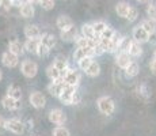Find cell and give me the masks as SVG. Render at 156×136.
Returning <instances> with one entry per match:
<instances>
[{
  "mask_svg": "<svg viewBox=\"0 0 156 136\" xmlns=\"http://www.w3.org/2000/svg\"><path fill=\"white\" fill-rule=\"evenodd\" d=\"M97 108L105 116H110L115 110V101L110 95H102L97 101Z\"/></svg>",
  "mask_w": 156,
  "mask_h": 136,
  "instance_id": "cell-1",
  "label": "cell"
},
{
  "mask_svg": "<svg viewBox=\"0 0 156 136\" xmlns=\"http://www.w3.org/2000/svg\"><path fill=\"white\" fill-rule=\"evenodd\" d=\"M20 72L25 78L27 79H33L35 75L38 74V64L30 59H26L20 63Z\"/></svg>",
  "mask_w": 156,
  "mask_h": 136,
  "instance_id": "cell-2",
  "label": "cell"
},
{
  "mask_svg": "<svg viewBox=\"0 0 156 136\" xmlns=\"http://www.w3.org/2000/svg\"><path fill=\"white\" fill-rule=\"evenodd\" d=\"M48 119H49V121L52 124H55V125H62V124H65V121H67V114L64 113L62 109L55 108L48 113Z\"/></svg>",
  "mask_w": 156,
  "mask_h": 136,
  "instance_id": "cell-3",
  "label": "cell"
},
{
  "mask_svg": "<svg viewBox=\"0 0 156 136\" xmlns=\"http://www.w3.org/2000/svg\"><path fill=\"white\" fill-rule=\"evenodd\" d=\"M29 102L34 109H42L46 106V97L41 91H33L29 95Z\"/></svg>",
  "mask_w": 156,
  "mask_h": 136,
  "instance_id": "cell-4",
  "label": "cell"
},
{
  "mask_svg": "<svg viewBox=\"0 0 156 136\" xmlns=\"http://www.w3.org/2000/svg\"><path fill=\"white\" fill-rule=\"evenodd\" d=\"M62 79H64L65 84H68V86L77 87V84H79V82H80V74L76 69L68 68L67 71L62 74Z\"/></svg>",
  "mask_w": 156,
  "mask_h": 136,
  "instance_id": "cell-5",
  "label": "cell"
},
{
  "mask_svg": "<svg viewBox=\"0 0 156 136\" xmlns=\"http://www.w3.org/2000/svg\"><path fill=\"white\" fill-rule=\"evenodd\" d=\"M2 64L4 65L5 68H15L19 64V56L14 54L10 50H5L4 53L2 54Z\"/></svg>",
  "mask_w": 156,
  "mask_h": 136,
  "instance_id": "cell-6",
  "label": "cell"
},
{
  "mask_svg": "<svg viewBox=\"0 0 156 136\" xmlns=\"http://www.w3.org/2000/svg\"><path fill=\"white\" fill-rule=\"evenodd\" d=\"M84 57H92L94 59L95 57V50L94 48L91 46H87V48H76V49L73 50V53H72V59L75 60V61H80L82 59H84Z\"/></svg>",
  "mask_w": 156,
  "mask_h": 136,
  "instance_id": "cell-7",
  "label": "cell"
},
{
  "mask_svg": "<svg viewBox=\"0 0 156 136\" xmlns=\"http://www.w3.org/2000/svg\"><path fill=\"white\" fill-rule=\"evenodd\" d=\"M25 124L19 119H8L7 120V131L14 135H23L25 134Z\"/></svg>",
  "mask_w": 156,
  "mask_h": 136,
  "instance_id": "cell-8",
  "label": "cell"
},
{
  "mask_svg": "<svg viewBox=\"0 0 156 136\" xmlns=\"http://www.w3.org/2000/svg\"><path fill=\"white\" fill-rule=\"evenodd\" d=\"M76 90H77V87L65 84L64 90H62V93H61V95L58 97L60 102H61L62 105H67V106L72 105V97H73V94H75V91H76Z\"/></svg>",
  "mask_w": 156,
  "mask_h": 136,
  "instance_id": "cell-9",
  "label": "cell"
},
{
  "mask_svg": "<svg viewBox=\"0 0 156 136\" xmlns=\"http://www.w3.org/2000/svg\"><path fill=\"white\" fill-rule=\"evenodd\" d=\"M64 86H65V82L64 79H60L57 82H50L49 84H48V93H49L52 97H55V98H58L60 95H61L62 90H64Z\"/></svg>",
  "mask_w": 156,
  "mask_h": 136,
  "instance_id": "cell-10",
  "label": "cell"
},
{
  "mask_svg": "<svg viewBox=\"0 0 156 136\" xmlns=\"http://www.w3.org/2000/svg\"><path fill=\"white\" fill-rule=\"evenodd\" d=\"M132 40L140 42V44H145V42H149V34L139 25L132 30Z\"/></svg>",
  "mask_w": 156,
  "mask_h": 136,
  "instance_id": "cell-11",
  "label": "cell"
},
{
  "mask_svg": "<svg viewBox=\"0 0 156 136\" xmlns=\"http://www.w3.org/2000/svg\"><path fill=\"white\" fill-rule=\"evenodd\" d=\"M2 106H3V109H5V110H8V112H14V110L20 109V101L11 98V97H8L5 94L2 98Z\"/></svg>",
  "mask_w": 156,
  "mask_h": 136,
  "instance_id": "cell-12",
  "label": "cell"
},
{
  "mask_svg": "<svg viewBox=\"0 0 156 136\" xmlns=\"http://www.w3.org/2000/svg\"><path fill=\"white\" fill-rule=\"evenodd\" d=\"M77 37H79V31H77V29L75 26L60 31V38L65 42H75L77 40Z\"/></svg>",
  "mask_w": 156,
  "mask_h": 136,
  "instance_id": "cell-13",
  "label": "cell"
},
{
  "mask_svg": "<svg viewBox=\"0 0 156 136\" xmlns=\"http://www.w3.org/2000/svg\"><path fill=\"white\" fill-rule=\"evenodd\" d=\"M132 59H133V57H132L128 52H118L117 56H115V64L118 65L119 68L125 69L132 61H133Z\"/></svg>",
  "mask_w": 156,
  "mask_h": 136,
  "instance_id": "cell-14",
  "label": "cell"
},
{
  "mask_svg": "<svg viewBox=\"0 0 156 136\" xmlns=\"http://www.w3.org/2000/svg\"><path fill=\"white\" fill-rule=\"evenodd\" d=\"M19 13H20V15H22L23 18L29 19V18H33L35 15V8H34V6H33L31 3L25 2V3H20Z\"/></svg>",
  "mask_w": 156,
  "mask_h": 136,
  "instance_id": "cell-15",
  "label": "cell"
},
{
  "mask_svg": "<svg viewBox=\"0 0 156 136\" xmlns=\"http://www.w3.org/2000/svg\"><path fill=\"white\" fill-rule=\"evenodd\" d=\"M41 44V38H27L25 45V50L31 54H37L38 53V48H40Z\"/></svg>",
  "mask_w": 156,
  "mask_h": 136,
  "instance_id": "cell-16",
  "label": "cell"
},
{
  "mask_svg": "<svg viewBox=\"0 0 156 136\" xmlns=\"http://www.w3.org/2000/svg\"><path fill=\"white\" fill-rule=\"evenodd\" d=\"M56 26L60 31H62V30H67L75 25H73V20H72L68 15H60L56 20Z\"/></svg>",
  "mask_w": 156,
  "mask_h": 136,
  "instance_id": "cell-17",
  "label": "cell"
},
{
  "mask_svg": "<svg viewBox=\"0 0 156 136\" xmlns=\"http://www.w3.org/2000/svg\"><path fill=\"white\" fill-rule=\"evenodd\" d=\"M8 50L12 52L14 54H16V56H20V54H23V52H25V45L19 40L14 38V40H11L8 42Z\"/></svg>",
  "mask_w": 156,
  "mask_h": 136,
  "instance_id": "cell-18",
  "label": "cell"
},
{
  "mask_svg": "<svg viewBox=\"0 0 156 136\" xmlns=\"http://www.w3.org/2000/svg\"><path fill=\"white\" fill-rule=\"evenodd\" d=\"M23 33H25L26 38H40L41 35H42L40 27L37 25H26Z\"/></svg>",
  "mask_w": 156,
  "mask_h": 136,
  "instance_id": "cell-19",
  "label": "cell"
},
{
  "mask_svg": "<svg viewBox=\"0 0 156 136\" xmlns=\"http://www.w3.org/2000/svg\"><path fill=\"white\" fill-rule=\"evenodd\" d=\"M46 76L50 82H57L60 79H62V72L60 69H57L53 64H50L49 67L46 68Z\"/></svg>",
  "mask_w": 156,
  "mask_h": 136,
  "instance_id": "cell-20",
  "label": "cell"
},
{
  "mask_svg": "<svg viewBox=\"0 0 156 136\" xmlns=\"http://www.w3.org/2000/svg\"><path fill=\"white\" fill-rule=\"evenodd\" d=\"M52 64L55 65L57 69H60L62 74H64V72L67 71L68 68H69V67H68V60H67V57L62 56V54H58V56H56Z\"/></svg>",
  "mask_w": 156,
  "mask_h": 136,
  "instance_id": "cell-21",
  "label": "cell"
},
{
  "mask_svg": "<svg viewBox=\"0 0 156 136\" xmlns=\"http://www.w3.org/2000/svg\"><path fill=\"white\" fill-rule=\"evenodd\" d=\"M130 7L132 6L129 4V3H126V2H118L115 4V13H117L118 17L125 18V19H126L129 11H130Z\"/></svg>",
  "mask_w": 156,
  "mask_h": 136,
  "instance_id": "cell-22",
  "label": "cell"
},
{
  "mask_svg": "<svg viewBox=\"0 0 156 136\" xmlns=\"http://www.w3.org/2000/svg\"><path fill=\"white\" fill-rule=\"evenodd\" d=\"M128 53L130 54L133 59H137V57H140L143 54V46H141V44H140V42H136L134 40H132V44H130V46H129Z\"/></svg>",
  "mask_w": 156,
  "mask_h": 136,
  "instance_id": "cell-23",
  "label": "cell"
},
{
  "mask_svg": "<svg viewBox=\"0 0 156 136\" xmlns=\"http://www.w3.org/2000/svg\"><path fill=\"white\" fill-rule=\"evenodd\" d=\"M124 71H125L126 78H136L137 75H139V72H140V64L133 60V61H132L130 64L124 69Z\"/></svg>",
  "mask_w": 156,
  "mask_h": 136,
  "instance_id": "cell-24",
  "label": "cell"
},
{
  "mask_svg": "<svg viewBox=\"0 0 156 136\" xmlns=\"http://www.w3.org/2000/svg\"><path fill=\"white\" fill-rule=\"evenodd\" d=\"M7 95L14 99L20 101V99H22V89H20L19 86H16V84H10V86L7 87Z\"/></svg>",
  "mask_w": 156,
  "mask_h": 136,
  "instance_id": "cell-25",
  "label": "cell"
},
{
  "mask_svg": "<svg viewBox=\"0 0 156 136\" xmlns=\"http://www.w3.org/2000/svg\"><path fill=\"white\" fill-rule=\"evenodd\" d=\"M140 26H141L149 35L154 34V33H156V20H152V19H149V18H147V19L141 20Z\"/></svg>",
  "mask_w": 156,
  "mask_h": 136,
  "instance_id": "cell-26",
  "label": "cell"
},
{
  "mask_svg": "<svg viewBox=\"0 0 156 136\" xmlns=\"http://www.w3.org/2000/svg\"><path fill=\"white\" fill-rule=\"evenodd\" d=\"M80 35H83V37H86V38H90V40H91V38H98L94 33L92 23H84V25L82 26V29H80Z\"/></svg>",
  "mask_w": 156,
  "mask_h": 136,
  "instance_id": "cell-27",
  "label": "cell"
},
{
  "mask_svg": "<svg viewBox=\"0 0 156 136\" xmlns=\"http://www.w3.org/2000/svg\"><path fill=\"white\" fill-rule=\"evenodd\" d=\"M84 74L87 75L88 78H97V76H99V74H101V64L98 61H92L91 63V65L88 67V69L84 72Z\"/></svg>",
  "mask_w": 156,
  "mask_h": 136,
  "instance_id": "cell-28",
  "label": "cell"
},
{
  "mask_svg": "<svg viewBox=\"0 0 156 136\" xmlns=\"http://www.w3.org/2000/svg\"><path fill=\"white\" fill-rule=\"evenodd\" d=\"M122 35H119L118 33L114 34V37L110 40V50L109 53H117L119 50V42H121Z\"/></svg>",
  "mask_w": 156,
  "mask_h": 136,
  "instance_id": "cell-29",
  "label": "cell"
},
{
  "mask_svg": "<svg viewBox=\"0 0 156 136\" xmlns=\"http://www.w3.org/2000/svg\"><path fill=\"white\" fill-rule=\"evenodd\" d=\"M92 27H94V33H95V35H97V37L99 38L101 35H102V33H103L109 26H107V25H106V22H103V20H97V22L92 23Z\"/></svg>",
  "mask_w": 156,
  "mask_h": 136,
  "instance_id": "cell-30",
  "label": "cell"
},
{
  "mask_svg": "<svg viewBox=\"0 0 156 136\" xmlns=\"http://www.w3.org/2000/svg\"><path fill=\"white\" fill-rule=\"evenodd\" d=\"M41 37H42V38H41V42L46 45L48 48H50V49H52V48L56 45V37L53 34H49V33H46V34L41 35Z\"/></svg>",
  "mask_w": 156,
  "mask_h": 136,
  "instance_id": "cell-31",
  "label": "cell"
},
{
  "mask_svg": "<svg viewBox=\"0 0 156 136\" xmlns=\"http://www.w3.org/2000/svg\"><path fill=\"white\" fill-rule=\"evenodd\" d=\"M92 61H94V59H92V57H84V59H82L80 61H77V68H79L80 71L86 72L87 69H88L90 65H91Z\"/></svg>",
  "mask_w": 156,
  "mask_h": 136,
  "instance_id": "cell-32",
  "label": "cell"
},
{
  "mask_svg": "<svg viewBox=\"0 0 156 136\" xmlns=\"http://www.w3.org/2000/svg\"><path fill=\"white\" fill-rule=\"evenodd\" d=\"M52 135L53 136H71V132H69V129L65 128V127L57 125L56 128L52 131Z\"/></svg>",
  "mask_w": 156,
  "mask_h": 136,
  "instance_id": "cell-33",
  "label": "cell"
},
{
  "mask_svg": "<svg viewBox=\"0 0 156 136\" xmlns=\"http://www.w3.org/2000/svg\"><path fill=\"white\" fill-rule=\"evenodd\" d=\"M130 44H132L130 38H129V37H122L121 42H119V50H118V52H128Z\"/></svg>",
  "mask_w": 156,
  "mask_h": 136,
  "instance_id": "cell-34",
  "label": "cell"
},
{
  "mask_svg": "<svg viewBox=\"0 0 156 136\" xmlns=\"http://www.w3.org/2000/svg\"><path fill=\"white\" fill-rule=\"evenodd\" d=\"M40 6H41V8H42V10L50 11V10H53V8H55L56 2H55V0H40Z\"/></svg>",
  "mask_w": 156,
  "mask_h": 136,
  "instance_id": "cell-35",
  "label": "cell"
},
{
  "mask_svg": "<svg viewBox=\"0 0 156 136\" xmlns=\"http://www.w3.org/2000/svg\"><path fill=\"white\" fill-rule=\"evenodd\" d=\"M49 53H50V48H48L46 45L41 42V44H40V48H38L37 56H40V57H48V56H49Z\"/></svg>",
  "mask_w": 156,
  "mask_h": 136,
  "instance_id": "cell-36",
  "label": "cell"
},
{
  "mask_svg": "<svg viewBox=\"0 0 156 136\" xmlns=\"http://www.w3.org/2000/svg\"><path fill=\"white\" fill-rule=\"evenodd\" d=\"M147 15H148L149 19L156 20V4H151V3H149V4L147 6Z\"/></svg>",
  "mask_w": 156,
  "mask_h": 136,
  "instance_id": "cell-37",
  "label": "cell"
},
{
  "mask_svg": "<svg viewBox=\"0 0 156 136\" xmlns=\"http://www.w3.org/2000/svg\"><path fill=\"white\" fill-rule=\"evenodd\" d=\"M137 18H139V10L136 7H130V11H129L126 19L129 22H134V20H137Z\"/></svg>",
  "mask_w": 156,
  "mask_h": 136,
  "instance_id": "cell-38",
  "label": "cell"
},
{
  "mask_svg": "<svg viewBox=\"0 0 156 136\" xmlns=\"http://www.w3.org/2000/svg\"><path fill=\"white\" fill-rule=\"evenodd\" d=\"M115 33H117V31H115L114 29H112V27H107V29L105 30L103 33H102V35H101L99 38H107V40H112Z\"/></svg>",
  "mask_w": 156,
  "mask_h": 136,
  "instance_id": "cell-39",
  "label": "cell"
},
{
  "mask_svg": "<svg viewBox=\"0 0 156 136\" xmlns=\"http://www.w3.org/2000/svg\"><path fill=\"white\" fill-rule=\"evenodd\" d=\"M15 0H0V7L4 8V10H10L14 6Z\"/></svg>",
  "mask_w": 156,
  "mask_h": 136,
  "instance_id": "cell-40",
  "label": "cell"
},
{
  "mask_svg": "<svg viewBox=\"0 0 156 136\" xmlns=\"http://www.w3.org/2000/svg\"><path fill=\"white\" fill-rule=\"evenodd\" d=\"M80 101H82V94H80L79 91H75V94L73 97H72V105H77V104H80Z\"/></svg>",
  "mask_w": 156,
  "mask_h": 136,
  "instance_id": "cell-41",
  "label": "cell"
},
{
  "mask_svg": "<svg viewBox=\"0 0 156 136\" xmlns=\"http://www.w3.org/2000/svg\"><path fill=\"white\" fill-rule=\"evenodd\" d=\"M7 131V120L3 116H0V134Z\"/></svg>",
  "mask_w": 156,
  "mask_h": 136,
  "instance_id": "cell-42",
  "label": "cell"
},
{
  "mask_svg": "<svg viewBox=\"0 0 156 136\" xmlns=\"http://www.w3.org/2000/svg\"><path fill=\"white\" fill-rule=\"evenodd\" d=\"M94 50H95V56H102V54H103V53H106V52H105V49H103V48L101 46V44H99V42H98V45L94 48Z\"/></svg>",
  "mask_w": 156,
  "mask_h": 136,
  "instance_id": "cell-43",
  "label": "cell"
},
{
  "mask_svg": "<svg viewBox=\"0 0 156 136\" xmlns=\"http://www.w3.org/2000/svg\"><path fill=\"white\" fill-rule=\"evenodd\" d=\"M149 69H151V74L156 76V60L155 59H152L151 63H149Z\"/></svg>",
  "mask_w": 156,
  "mask_h": 136,
  "instance_id": "cell-44",
  "label": "cell"
},
{
  "mask_svg": "<svg viewBox=\"0 0 156 136\" xmlns=\"http://www.w3.org/2000/svg\"><path fill=\"white\" fill-rule=\"evenodd\" d=\"M149 44L151 45H156V33L149 35Z\"/></svg>",
  "mask_w": 156,
  "mask_h": 136,
  "instance_id": "cell-45",
  "label": "cell"
},
{
  "mask_svg": "<svg viewBox=\"0 0 156 136\" xmlns=\"http://www.w3.org/2000/svg\"><path fill=\"white\" fill-rule=\"evenodd\" d=\"M26 2H29V3H31V4H40V0H26Z\"/></svg>",
  "mask_w": 156,
  "mask_h": 136,
  "instance_id": "cell-46",
  "label": "cell"
},
{
  "mask_svg": "<svg viewBox=\"0 0 156 136\" xmlns=\"http://www.w3.org/2000/svg\"><path fill=\"white\" fill-rule=\"evenodd\" d=\"M137 3H141V4H144V3H148L149 0H136Z\"/></svg>",
  "mask_w": 156,
  "mask_h": 136,
  "instance_id": "cell-47",
  "label": "cell"
},
{
  "mask_svg": "<svg viewBox=\"0 0 156 136\" xmlns=\"http://www.w3.org/2000/svg\"><path fill=\"white\" fill-rule=\"evenodd\" d=\"M2 79H3V72H2V69H0V82H2Z\"/></svg>",
  "mask_w": 156,
  "mask_h": 136,
  "instance_id": "cell-48",
  "label": "cell"
},
{
  "mask_svg": "<svg viewBox=\"0 0 156 136\" xmlns=\"http://www.w3.org/2000/svg\"><path fill=\"white\" fill-rule=\"evenodd\" d=\"M154 59H155V60H156V49H155V50H154Z\"/></svg>",
  "mask_w": 156,
  "mask_h": 136,
  "instance_id": "cell-49",
  "label": "cell"
},
{
  "mask_svg": "<svg viewBox=\"0 0 156 136\" xmlns=\"http://www.w3.org/2000/svg\"><path fill=\"white\" fill-rule=\"evenodd\" d=\"M16 2H20V0H15V3H16Z\"/></svg>",
  "mask_w": 156,
  "mask_h": 136,
  "instance_id": "cell-50",
  "label": "cell"
},
{
  "mask_svg": "<svg viewBox=\"0 0 156 136\" xmlns=\"http://www.w3.org/2000/svg\"><path fill=\"white\" fill-rule=\"evenodd\" d=\"M31 136H33V135H31Z\"/></svg>",
  "mask_w": 156,
  "mask_h": 136,
  "instance_id": "cell-51",
  "label": "cell"
}]
</instances>
